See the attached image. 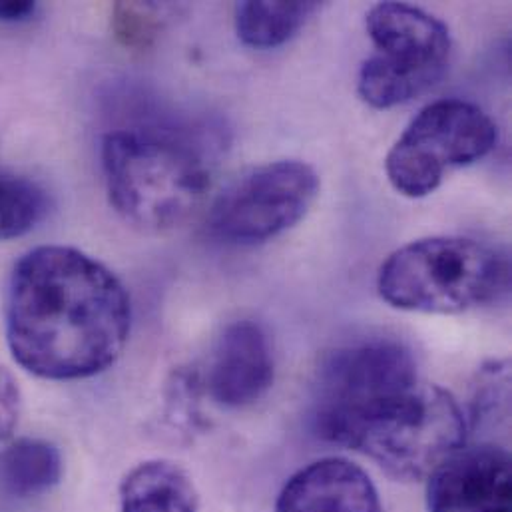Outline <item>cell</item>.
Wrapping results in <instances>:
<instances>
[{"label": "cell", "instance_id": "cell-12", "mask_svg": "<svg viewBox=\"0 0 512 512\" xmlns=\"http://www.w3.org/2000/svg\"><path fill=\"white\" fill-rule=\"evenodd\" d=\"M122 512H200L196 487L172 461L136 465L120 485Z\"/></svg>", "mask_w": 512, "mask_h": 512}, {"label": "cell", "instance_id": "cell-9", "mask_svg": "<svg viewBox=\"0 0 512 512\" xmlns=\"http://www.w3.org/2000/svg\"><path fill=\"white\" fill-rule=\"evenodd\" d=\"M511 455L503 447H463L431 477L429 512H511Z\"/></svg>", "mask_w": 512, "mask_h": 512}, {"label": "cell", "instance_id": "cell-6", "mask_svg": "<svg viewBox=\"0 0 512 512\" xmlns=\"http://www.w3.org/2000/svg\"><path fill=\"white\" fill-rule=\"evenodd\" d=\"M497 142L499 128L485 110L457 98L439 100L423 108L395 142L385 172L399 194L427 198L447 170L483 160Z\"/></svg>", "mask_w": 512, "mask_h": 512}, {"label": "cell", "instance_id": "cell-1", "mask_svg": "<svg viewBox=\"0 0 512 512\" xmlns=\"http://www.w3.org/2000/svg\"><path fill=\"white\" fill-rule=\"evenodd\" d=\"M132 325L130 295L98 259L64 246L22 257L6 293V341L36 377L98 375L122 355Z\"/></svg>", "mask_w": 512, "mask_h": 512}, {"label": "cell", "instance_id": "cell-4", "mask_svg": "<svg viewBox=\"0 0 512 512\" xmlns=\"http://www.w3.org/2000/svg\"><path fill=\"white\" fill-rule=\"evenodd\" d=\"M511 285L499 250L467 238H427L403 246L381 265V297L403 311L463 313L497 301Z\"/></svg>", "mask_w": 512, "mask_h": 512}, {"label": "cell", "instance_id": "cell-17", "mask_svg": "<svg viewBox=\"0 0 512 512\" xmlns=\"http://www.w3.org/2000/svg\"><path fill=\"white\" fill-rule=\"evenodd\" d=\"M22 397L12 375L0 367V441H6L20 419Z\"/></svg>", "mask_w": 512, "mask_h": 512}, {"label": "cell", "instance_id": "cell-5", "mask_svg": "<svg viewBox=\"0 0 512 512\" xmlns=\"http://www.w3.org/2000/svg\"><path fill=\"white\" fill-rule=\"evenodd\" d=\"M367 32L377 52L363 62L357 90L369 106L407 104L443 78L451 34L439 18L411 4L381 2L367 14Z\"/></svg>", "mask_w": 512, "mask_h": 512}, {"label": "cell", "instance_id": "cell-8", "mask_svg": "<svg viewBox=\"0 0 512 512\" xmlns=\"http://www.w3.org/2000/svg\"><path fill=\"white\" fill-rule=\"evenodd\" d=\"M419 379L411 351L391 339L343 345L319 367L311 425L319 439L331 433L377 397Z\"/></svg>", "mask_w": 512, "mask_h": 512}, {"label": "cell", "instance_id": "cell-2", "mask_svg": "<svg viewBox=\"0 0 512 512\" xmlns=\"http://www.w3.org/2000/svg\"><path fill=\"white\" fill-rule=\"evenodd\" d=\"M212 148L194 128L138 122L106 134L102 170L114 210L132 226L164 232L204 204L212 184Z\"/></svg>", "mask_w": 512, "mask_h": 512}, {"label": "cell", "instance_id": "cell-16", "mask_svg": "<svg viewBox=\"0 0 512 512\" xmlns=\"http://www.w3.org/2000/svg\"><path fill=\"white\" fill-rule=\"evenodd\" d=\"M114 30L122 42L136 46L146 44V40L154 36V22L140 6L118 4L114 10Z\"/></svg>", "mask_w": 512, "mask_h": 512}, {"label": "cell", "instance_id": "cell-10", "mask_svg": "<svg viewBox=\"0 0 512 512\" xmlns=\"http://www.w3.org/2000/svg\"><path fill=\"white\" fill-rule=\"evenodd\" d=\"M273 383V353L263 327L244 319L220 335L208 367V393L228 409H244L259 401Z\"/></svg>", "mask_w": 512, "mask_h": 512}, {"label": "cell", "instance_id": "cell-11", "mask_svg": "<svg viewBox=\"0 0 512 512\" xmlns=\"http://www.w3.org/2000/svg\"><path fill=\"white\" fill-rule=\"evenodd\" d=\"M275 512H383V505L359 465L327 457L297 471L283 485Z\"/></svg>", "mask_w": 512, "mask_h": 512}, {"label": "cell", "instance_id": "cell-7", "mask_svg": "<svg viewBox=\"0 0 512 512\" xmlns=\"http://www.w3.org/2000/svg\"><path fill=\"white\" fill-rule=\"evenodd\" d=\"M319 194L317 172L297 160L252 170L212 206L210 234L230 246L269 242L299 224Z\"/></svg>", "mask_w": 512, "mask_h": 512}, {"label": "cell", "instance_id": "cell-15", "mask_svg": "<svg viewBox=\"0 0 512 512\" xmlns=\"http://www.w3.org/2000/svg\"><path fill=\"white\" fill-rule=\"evenodd\" d=\"M46 210V196L34 182L0 170V242L30 234Z\"/></svg>", "mask_w": 512, "mask_h": 512}, {"label": "cell", "instance_id": "cell-3", "mask_svg": "<svg viewBox=\"0 0 512 512\" xmlns=\"http://www.w3.org/2000/svg\"><path fill=\"white\" fill-rule=\"evenodd\" d=\"M467 421L457 399L421 379L389 391L345 421L331 439L403 481L429 479L465 447Z\"/></svg>", "mask_w": 512, "mask_h": 512}, {"label": "cell", "instance_id": "cell-13", "mask_svg": "<svg viewBox=\"0 0 512 512\" xmlns=\"http://www.w3.org/2000/svg\"><path fill=\"white\" fill-rule=\"evenodd\" d=\"M62 479L60 451L42 439H20L0 451V495L28 501L52 491Z\"/></svg>", "mask_w": 512, "mask_h": 512}, {"label": "cell", "instance_id": "cell-14", "mask_svg": "<svg viewBox=\"0 0 512 512\" xmlns=\"http://www.w3.org/2000/svg\"><path fill=\"white\" fill-rule=\"evenodd\" d=\"M317 2H242L236 8V30L252 48H275L291 40Z\"/></svg>", "mask_w": 512, "mask_h": 512}, {"label": "cell", "instance_id": "cell-18", "mask_svg": "<svg viewBox=\"0 0 512 512\" xmlns=\"http://www.w3.org/2000/svg\"><path fill=\"white\" fill-rule=\"evenodd\" d=\"M36 12V2H20V0H0V22L16 24L32 18Z\"/></svg>", "mask_w": 512, "mask_h": 512}]
</instances>
